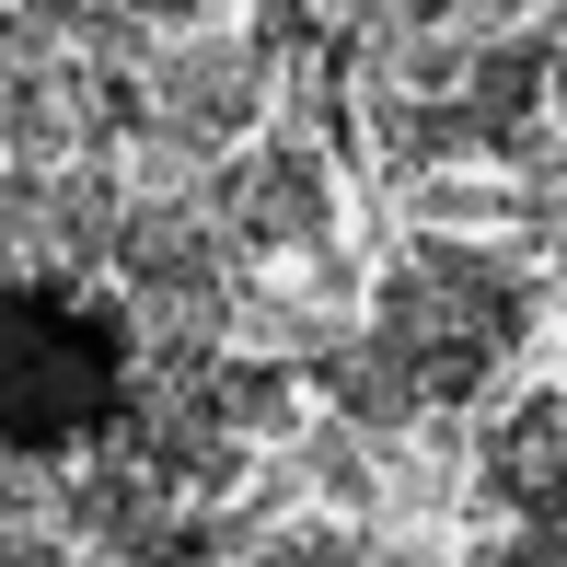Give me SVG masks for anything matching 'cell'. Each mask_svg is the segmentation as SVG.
<instances>
[{
	"label": "cell",
	"instance_id": "cell-1",
	"mask_svg": "<svg viewBox=\"0 0 567 567\" xmlns=\"http://www.w3.org/2000/svg\"><path fill=\"white\" fill-rule=\"evenodd\" d=\"M127 405V337L116 313L70 290H0V441L70 452Z\"/></svg>",
	"mask_w": 567,
	"mask_h": 567
},
{
	"label": "cell",
	"instance_id": "cell-2",
	"mask_svg": "<svg viewBox=\"0 0 567 567\" xmlns=\"http://www.w3.org/2000/svg\"><path fill=\"white\" fill-rule=\"evenodd\" d=\"M509 324H522V301H509L498 267H475V255H417V267L382 290V348H394V371L429 382V394H463V382L509 348Z\"/></svg>",
	"mask_w": 567,
	"mask_h": 567
},
{
	"label": "cell",
	"instance_id": "cell-3",
	"mask_svg": "<svg viewBox=\"0 0 567 567\" xmlns=\"http://www.w3.org/2000/svg\"><path fill=\"white\" fill-rule=\"evenodd\" d=\"M556 452H567V441H556Z\"/></svg>",
	"mask_w": 567,
	"mask_h": 567
}]
</instances>
